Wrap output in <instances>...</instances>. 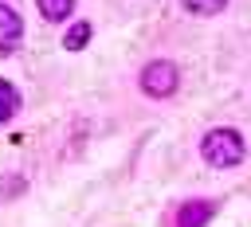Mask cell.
Masks as SVG:
<instances>
[{
    "instance_id": "cell-1",
    "label": "cell",
    "mask_w": 251,
    "mask_h": 227,
    "mask_svg": "<svg viewBox=\"0 0 251 227\" xmlns=\"http://www.w3.org/2000/svg\"><path fill=\"white\" fill-rule=\"evenodd\" d=\"M200 153H204V160H208L212 168H235V164L243 160L247 145H243V137H239L235 129L220 125V129H208V133H204Z\"/></svg>"
},
{
    "instance_id": "cell-2",
    "label": "cell",
    "mask_w": 251,
    "mask_h": 227,
    "mask_svg": "<svg viewBox=\"0 0 251 227\" xmlns=\"http://www.w3.org/2000/svg\"><path fill=\"white\" fill-rule=\"evenodd\" d=\"M176 82H180V74H176V63H169V59H153L141 70V90L149 98H169L176 90Z\"/></svg>"
},
{
    "instance_id": "cell-3",
    "label": "cell",
    "mask_w": 251,
    "mask_h": 227,
    "mask_svg": "<svg viewBox=\"0 0 251 227\" xmlns=\"http://www.w3.org/2000/svg\"><path fill=\"white\" fill-rule=\"evenodd\" d=\"M20 39H24V23H20V16H16L8 4H0V59L12 55V51L20 47Z\"/></svg>"
},
{
    "instance_id": "cell-4",
    "label": "cell",
    "mask_w": 251,
    "mask_h": 227,
    "mask_svg": "<svg viewBox=\"0 0 251 227\" xmlns=\"http://www.w3.org/2000/svg\"><path fill=\"white\" fill-rule=\"evenodd\" d=\"M212 211H216L212 200H188V204H180V211H176V227H204V223L212 219Z\"/></svg>"
},
{
    "instance_id": "cell-5",
    "label": "cell",
    "mask_w": 251,
    "mask_h": 227,
    "mask_svg": "<svg viewBox=\"0 0 251 227\" xmlns=\"http://www.w3.org/2000/svg\"><path fill=\"white\" fill-rule=\"evenodd\" d=\"M16 110H20V94H16L12 82L0 78V125H4L8 117H16Z\"/></svg>"
},
{
    "instance_id": "cell-6",
    "label": "cell",
    "mask_w": 251,
    "mask_h": 227,
    "mask_svg": "<svg viewBox=\"0 0 251 227\" xmlns=\"http://www.w3.org/2000/svg\"><path fill=\"white\" fill-rule=\"evenodd\" d=\"M35 4H39L43 20H51V23L67 20V16H71V8H75V0H35Z\"/></svg>"
},
{
    "instance_id": "cell-7",
    "label": "cell",
    "mask_w": 251,
    "mask_h": 227,
    "mask_svg": "<svg viewBox=\"0 0 251 227\" xmlns=\"http://www.w3.org/2000/svg\"><path fill=\"white\" fill-rule=\"evenodd\" d=\"M86 39H90V23L82 20V23H75V27L67 31V39H63V47H67V51H82V47H86Z\"/></svg>"
},
{
    "instance_id": "cell-8",
    "label": "cell",
    "mask_w": 251,
    "mask_h": 227,
    "mask_svg": "<svg viewBox=\"0 0 251 227\" xmlns=\"http://www.w3.org/2000/svg\"><path fill=\"white\" fill-rule=\"evenodd\" d=\"M180 4H184V12H192V16H216V12H224L227 0H180Z\"/></svg>"
},
{
    "instance_id": "cell-9",
    "label": "cell",
    "mask_w": 251,
    "mask_h": 227,
    "mask_svg": "<svg viewBox=\"0 0 251 227\" xmlns=\"http://www.w3.org/2000/svg\"><path fill=\"white\" fill-rule=\"evenodd\" d=\"M8 184H0V196H16L20 188H24V176H4Z\"/></svg>"
}]
</instances>
